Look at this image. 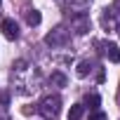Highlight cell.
I'll return each mask as SVG.
<instances>
[{"mask_svg": "<svg viewBox=\"0 0 120 120\" xmlns=\"http://www.w3.org/2000/svg\"><path fill=\"white\" fill-rule=\"evenodd\" d=\"M71 28H73L75 33H80V35L87 33V31H90V17H87V14H78V17H73V19H71Z\"/></svg>", "mask_w": 120, "mask_h": 120, "instance_id": "obj_4", "label": "cell"}, {"mask_svg": "<svg viewBox=\"0 0 120 120\" xmlns=\"http://www.w3.org/2000/svg\"><path fill=\"white\" fill-rule=\"evenodd\" d=\"M59 111H61V97H59V94H49V97H45L38 104V113L45 120H56Z\"/></svg>", "mask_w": 120, "mask_h": 120, "instance_id": "obj_1", "label": "cell"}, {"mask_svg": "<svg viewBox=\"0 0 120 120\" xmlns=\"http://www.w3.org/2000/svg\"><path fill=\"white\" fill-rule=\"evenodd\" d=\"M90 120H106V113H101V111H94Z\"/></svg>", "mask_w": 120, "mask_h": 120, "instance_id": "obj_11", "label": "cell"}, {"mask_svg": "<svg viewBox=\"0 0 120 120\" xmlns=\"http://www.w3.org/2000/svg\"><path fill=\"white\" fill-rule=\"evenodd\" d=\"M99 104H101V99H99V94H87V97H85V104H82V106H90V108L94 111V108H97Z\"/></svg>", "mask_w": 120, "mask_h": 120, "instance_id": "obj_8", "label": "cell"}, {"mask_svg": "<svg viewBox=\"0 0 120 120\" xmlns=\"http://www.w3.org/2000/svg\"><path fill=\"white\" fill-rule=\"evenodd\" d=\"M101 47H104V54L111 59L113 64H118V61H120V49H118V45H115V42H104Z\"/></svg>", "mask_w": 120, "mask_h": 120, "instance_id": "obj_5", "label": "cell"}, {"mask_svg": "<svg viewBox=\"0 0 120 120\" xmlns=\"http://www.w3.org/2000/svg\"><path fill=\"white\" fill-rule=\"evenodd\" d=\"M0 31L5 33L7 40H17L19 38V26H17L14 19H3V21H0Z\"/></svg>", "mask_w": 120, "mask_h": 120, "instance_id": "obj_3", "label": "cell"}, {"mask_svg": "<svg viewBox=\"0 0 120 120\" xmlns=\"http://www.w3.org/2000/svg\"><path fill=\"white\" fill-rule=\"evenodd\" d=\"M73 3H78V5H82V3H87V0H73Z\"/></svg>", "mask_w": 120, "mask_h": 120, "instance_id": "obj_12", "label": "cell"}, {"mask_svg": "<svg viewBox=\"0 0 120 120\" xmlns=\"http://www.w3.org/2000/svg\"><path fill=\"white\" fill-rule=\"evenodd\" d=\"M90 71H92V61H80V64H78V75H80V78H85Z\"/></svg>", "mask_w": 120, "mask_h": 120, "instance_id": "obj_9", "label": "cell"}, {"mask_svg": "<svg viewBox=\"0 0 120 120\" xmlns=\"http://www.w3.org/2000/svg\"><path fill=\"white\" fill-rule=\"evenodd\" d=\"M68 38H71V33L66 31V26H56V28H52V31L45 35V42H47L49 47H61V45L68 42Z\"/></svg>", "mask_w": 120, "mask_h": 120, "instance_id": "obj_2", "label": "cell"}, {"mask_svg": "<svg viewBox=\"0 0 120 120\" xmlns=\"http://www.w3.org/2000/svg\"><path fill=\"white\" fill-rule=\"evenodd\" d=\"M40 12L38 10H26V21H28V26H38L40 24Z\"/></svg>", "mask_w": 120, "mask_h": 120, "instance_id": "obj_6", "label": "cell"}, {"mask_svg": "<svg viewBox=\"0 0 120 120\" xmlns=\"http://www.w3.org/2000/svg\"><path fill=\"white\" fill-rule=\"evenodd\" d=\"M82 113H85V106H82V104H75V106H71V111H68V120H80Z\"/></svg>", "mask_w": 120, "mask_h": 120, "instance_id": "obj_7", "label": "cell"}, {"mask_svg": "<svg viewBox=\"0 0 120 120\" xmlns=\"http://www.w3.org/2000/svg\"><path fill=\"white\" fill-rule=\"evenodd\" d=\"M0 3H3V0H0Z\"/></svg>", "mask_w": 120, "mask_h": 120, "instance_id": "obj_13", "label": "cell"}, {"mask_svg": "<svg viewBox=\"0 0 120 120\" xmlns=\"http://www.w3.org/2000/svg\"><path fill=\"white\" fill-rule=\"evenodd\" d=\"M52 82H56V85H66V78H64L61 73H54V75H52Z\"/></svg>", "mask_w": 120, "mask_h": 120, "instance_id": "obj_10", "label": "cell"}]
</instances>
